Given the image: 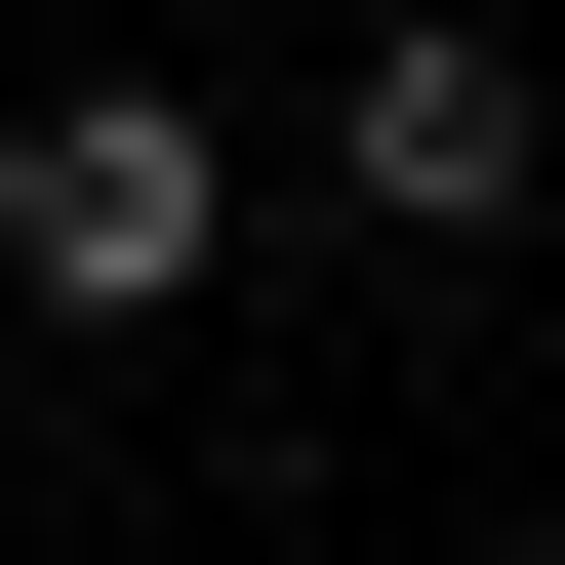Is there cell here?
I'll list each match as a JSON object with an SVG mask.
<instances>
[{"mask_svg":"<svg viewBox=\"0 0 565 565\" xmlns=\"http://www.w3.org/2000/svg\"><path fill=\"white\" fill-rule=\"evenodd\" d=\"M323 162L404 202V243H525V41H364V121Z\"/></svg>","mask_w":565,"mask_h":565,"instance_id":"obj_2","label":"cell"},{"mask_svg":"<svg viewBox=\"0 0 565 565\" xmlns=\"http://www.w3.org/2000/svg\"><path fill=\"white\" fill-rule=\"evenodd\" d=\"M202 243H243V162H202L162 82H41L0 121V282H41V323H202Z\"/></svg>","mask_w":565,"mask_h":565,"instance_id":"obj_1","label":"cell"}]
</instances>
